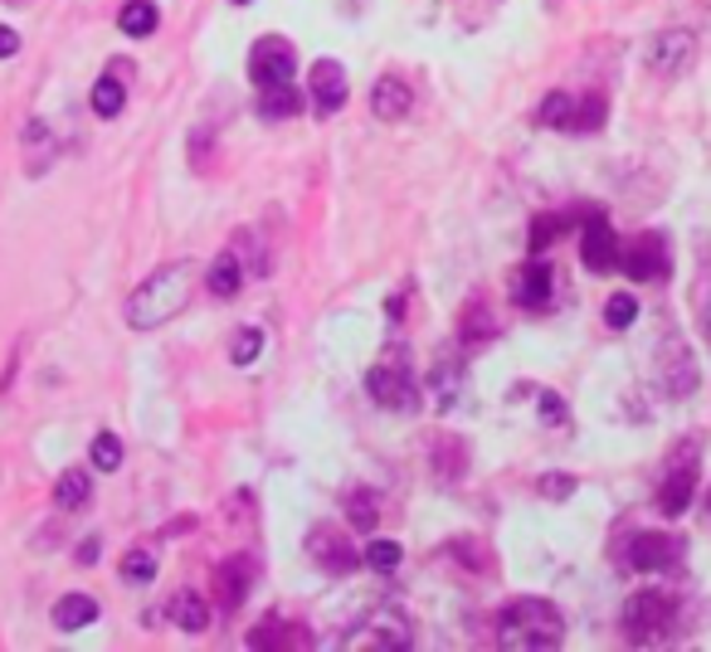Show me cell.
I'll use <instances>...</instances> for the list:
<instances>
[{
	"instance_id": "cell-1",
	"label": "cell",
	"mask_w": 711,
	"mask_h": 652,
	"mask_svg": "<svg viewBox=\"0 0 711 652\" xmlns=\"http://www.w3.org/2000/svg\"><path fill=\"white\" fill-rule=\"evenodd\" d=\"M195 282H205V278H200V268H195L190 258H176V263L156 268V273L127 298V327H132V331L166 327L171 317H181V312L190 307Z\"/></svg>"
},
{
	"instance_id": "cell-2",
	"label": "cell",
	"mask_w": 711,
	"mask_h": 652,
	"mask_svg": "<svg viewBox=\"0 0 711 652\" xmlns=\"http://www.w3.org/2000/svg\"><path fill=\"white\" fill-rule=\"evenodd\" d=\"M497 643L502 648H517V652H546L566 643V619L550 599H507L497 613Z\"/></svg>"
},
{
	"instance_id": "cell-3",
	"label": "cell",
	"mask_w": 711,
	"mask_h": 652,
	"mask_svg": "<svg viewBox=\"0 0 711 652\" xmlns=\"http://www.w3.org/2000/svg\"><path fill=\"white\" fill-rule=\"evenodd\" d=\"M672 619H678V604L663 589H639V594L624 604V638L633 648H653L672 633Z\"/></svg>"
},
{
	"instance_id": "cell-4",
	"label": "cell",
	"mask_w": 711,
	"mask_h": 652,
	"mask_svg": "<svg viewBox=\"0 0 711 652\" xmlns=\"http://www.w3.org/2000/svg\"><path fill=\"white\" fill-rule=\"evenodd\" d=\"M682 536L672 531H633L629 546H624V565L639 575H663V570H678L682 565Z\"/></svg>"
},
{
	"instance_id": "cell-5",
	"label": "cell",
	"mask_w": 711,
	"mask_h": 652,
	"mask_svg": "<svg viewBox=\"0 0 711 652\" xmlns=\"http://www.w3.org/2000/svg\"><path fill=\"white\" fill-rule=\"evenodd\" d=\"M365 390H371V400L380 404V410H395V414H414L420 410V385H414L410 365L404 361H380L365 371Z\"/></svg>"
},
{
	"instance_id": "cell-6",
	"label": "cell",
	"mask_w": 711,
	"mask_h": 652,
	"mask_svg": "<svg viewBox=\"0 0 711 652\" xmlns=\"http://www.w3.org/2000/svg\"><path fill=\"white\" fill-rule=\"evenodd\" d=\"M697 443L688 438L678 448V463L663 473V483H658V511L663 516H682L692 507V491H697Z\"/></svg>"
},
{
	"instance_id": "cell-7",
	"label": "cell",
	"mask_w": 711,
	"mask_h": 652,
	"mask_svg": "<svg viewBox=\"0 0 711 652\" xmlns=\"http://www.w3.org/2000/svg\"><path fill=\"white\" fill-rule=\"evenodd\" d=\"M292 69H298V49H292L284 34H264L259 44L249 49V79L268 89V83H292Z\"/></svg>"
},
{
	"instance_id": "cell-8",
	"label": "cell",
	"mask_w": 711,
	"mask_h": 652,
	"mask_svg": "<svg viewBox=\"0 0 711 652\" xmlns=\"http://www.w3.org/2000/svg\"><path fill=\"white\" fill-rule=\"evenodd\" d=\"M619 268L629 273L633 282H653L668 273V239L663 234H639L619 249Z\"/></svg>"
},
{
	"instance_id": "cell-9",
	"label": "cell",
	"mask_w": 711,
	"mask_h": 652,
	"mask_svg": "<svg viewBox=\"0 0 711 652\" xmlns=\"http://www.w3.org/2000/svg\"><path fill=\"white\" fill-rule=\"evenodd\" d=\"M580 263L590 268V273H615L619 268V239L615 229H609L605 215H590L585 219V234H580Z\"/></svg>"
},
{
	"instance_id": "cell-10",
	"label": "cell",
	"mask_w": 711,
	"mask_h": 652,
	"mask_svg": "<svg viewBox=\"0 0 711 652\" xmlns=\"http://www.w3.org/2000/svg\"><path fill=\"white\" fill-rule=\"evenodd\" d=\"M308 550H312V560L322 565L327 575H351L356 570V540L347 531H337V526H312V536H308Z\"/></svg>"
},
{
	"instance_id": "cell-11",
	"label": "cell",
	"mask_w": 711,
	"mask_h": 652,
	"mask_svg": "<svg viewBox=\"0 0 711 652\" xmlns=\"http://www.w3.org/2000/svg\"><path fill=\"white\" fill-rule=\"evenodd\" d=\"M550 288H556V273H550V263L542 253L526 258V263L517 268V278H512V298H517V307H526V312L550 307Z\"/></svg>"
},
{
	"instance_id": "cell-12",
	"label": "cell",
	"mask_w": 711,
	"mask_h": 652,
	"mask_svg": "<svg viewBox=\"0 0 711 652\" xmlns=\"http://www.w3.org/2000/svg\"><path fill=\"white\" fill-rule=\"evenodd\" d=\"M312 107L317 117H337L347 107V69L337 59H317L312 64Z\"/></svg>"
},
{
	"instance_id": "cell-13",
	"label": "cell",
	"mask_w": 711,
	"mask_h": 652,
	"mask_svg": "<svg viewBox=\"0 0 711 652\" xmlns=\"http://www.w3.org/2000/svg\"><path fill=\"white\" fill-rule=\"evenodd\" d=\"M254 589V560L249 556H229L225 565L215 570V604L225 613H235Z\"/></svg>"
},
{
	"instance_id": "cell-14",
	"label": "cell",
	"mask_w": 711,
	"mask_h": 652,
	"mask_svg": "<svg viewBox=\"0 0 711 652\" xmlns=\"http://www.w3.org/2000/svg\"><path fill=\"white\" fill-rule=\"evenodd\" d=\"M410 638H414V633H410V623H404V613L375 609L371 623L351 633V643H356V648H410Z\"/></svg>"
},
{
	"instance_id": "cell-15",
	"label": "cell",
	"mask_w": 711,
	"mask_h": 652,
	"mask_svg": "<svg viewBox=\"0 0 711 652\" xmlns=\"http://www.w3.org/2000/svg\"><path fill=\"white\" fill-rule=\"evenodd\" d=\"M410 107H414L410 83L395 79V73L375 79V89H371V113H375L380 122H404V117H410Z\"/></svg>"
},
{
	"instance_id": "cell-16",
	"label": "cell",
	"mask_w": 711,
	"mask_h": 652,
	"mask_svg": "<svg viewBox=\"0 0 711 652\" xmlns=\"http://www.w3.org/2000/svg\"><path fill=\"white\" fill-rule=\"evenodd\" d=\"M244 643L249 648H308V629H298V623H288V619H264V623H254L249 633H244Z\"/></svg>"
},
{
	"instance_id": "cell-17",
	"label": "cell",
	"mask_w": 711,
	"mask_h": 652,
	"mask_svg": "<svg viewBox=\"0 0 711 652\" xmlns=\"http://www.w3.org/2000/svg\"><path fill=\"white\" fill-rule=\"evenodd\" d=\"M692 49H697V44H692L688 30H668L663 40L653 44V59H648V64H653L658 73H682V69L692 64Z\"/></svg>"
},
{
	"instance_id": "cell-18",
	"label": "cell",
	"mask_w": 711,
	"mask_h": 652,
	"mask_svg": "<svg viewBox=\"0 0 711 652\" xmlns=\"http://www.w3.org/2000/svg\"><path fill=\"white\" fill-rule=\"evenodd\" d=\"M166 613H171V623H176L181 633H205V629H210V604H205L195 589H181V594L171 599Z\"/></svg>"
},
{
	"instance_id": "cell-19",
	"label": "cell",
	"mask_w": 711,
	"mask_h": 652,
	"mask_svg": "<svg viewBox=\"0 0 711 652\" xmlns=\"http://www.w3.org/2000/svg\"><path fill=\"white\" fill-rule=\"evenodd\" d=\"M205 288H210L215 298H239V288H244V263H239L235 249L219 253L215 263L205 268Z\"/></svg>"
},
{
	"instance_id": "cell-20",
	"label": "cell",
	"mask_w": 711,
	"mask_h": 652,
	"mask_svg": "<svg viewBox=\"0 0 711 652\" xmlns=\"http://www.w3.org/2000/svg\"><path fill=\"white\" fill-rule=\"evenodd\" d=\"M93 619H97V599L93 594H64L54 604V629L59 633H79V629H89Z\"/></svg>"
},
{
	"instance_id": "cell-21",
	"label": "cell",
	"mask_w": 711,
	"mask_h": 652,
	"mask_svg": "<svg viewBox=\"0 0 711 652\" xmlns=\"http://www.w3.org/2000/svg\"><path fill=\"white\" fill-rule=\"evenodd\" d=\"M89 501H93V483H89V473H83V467L59 473V483H54V507L59 511H83Z\"/></svg>"
},
{
	"instance_id": "cell-22",
	"label": "cell",
	"mask_w": 711,
	"mask_h": 652,
	"mask_svg": "<svg viewBox=\"0 0 711 652\" xmlns=\"http://www.w3.org/2000/svg\"><path fill=\"white\" fill-rule=\"evenodd\" d=\"M117 24H122V34H132V40H146V34L162 24V15H156L152 0H127V6H122V15H117Z\"/></svg>"
},
{
	"instance_id": "cell-23",
	"label": "cell",
	"mask_w": 711,
	"mask_h": 652,
	"mask_svg": "<svg viewBox=\"0 0 711 652\" xmlns=\"http://www.w3.org/2000/svg\"><path fill=\"white\" fill-rule=\"evenodd\" d=\"M536 122L556 132H575V97L570 93H546L542 107H536Z\"/></svg>"
},
{
	"instance_id": "cell-24",
	"label": "cell",
	"mask_w": 711,
	"mask_h": 652,
	"mask_svg": "<svg viewBox=\"0 0 711 652\" xmlns=\"http://www.w3.org/2000/svg\"><path fill=\"white\" fill-rule=\"evenodd\" d=\"M89 103H93L97 117H117V113H122V103H127V89H122L117 73H103V79L93 83V97H89Z\"/></svg>"
},
{
	"instance_id": "cell-25",
	"label": "cell",
	"mask_w": 711,
	"mask_h": 652,
	"mask_svg": "<svg viewBox=\"0 0 711 652\" xmlns=\"http://www.w3.org/2000/svg\"><path fill=\"white\" fill-rule=\"evenodd\" d=\"M302 107V97L292 93V83H268L264 97H259V113L264 117H292Z\"/></svg>"
},
{
	"instance_id": "cell-26",
	"label": "cell",
	"mask_w": 711,
	"mask_h": 652,
	"mask_svg": "<svg viewBox=\"0 0 711 652\" xmlns=\"http://www.w3.org/2000/svg\"><path fill=\"white\" fill-rule=\"evenodd\" d=\"M347 516H351L356 531H375V491L356 487L351 497H347Z\"/></svg>"
},
{
	"instance_id": "cell-27",
	"label": "cell",
	"mask_w": 711,
	"mask_h": 652,
	"mask_svg": "<svg viewBox=\"0 0 711 652\" xmlns=\"http://www.w3.org/2000/svg\"><path fill=\"white\" fill-rule=\"evenodd\" d=\"M371 570H380V575H390V570H400V560H404V550H400V540H371L365 546V556H361Z\"/></svg>"
},
{
	"instance_id": "cell-28",
	"label": "cell",
	"mask_w": 711,
	"mask_h": 652,
	"mask_svg": "<svg viewBox=\"0 0 711 652\" xmlns=\"http://www.w3.org/2000/svg\"><path fill=\"white\" fill-rule=\"evenodd\" d=\"M122 580H127V584H152L156 580L152 550H127V556H122Z\"/></svg>"
},
{
	"instance_id": "cell-29",
	"label": "cell",
	"mask_w": 711,
	"mask_h": 652,
	"mask_svg": "<svg viewBox=\"0 0 711 652\" xmlns=\"http://www.w3.org/2000/svg\"><path fill=\"white\" fill-rule=\"evenodd\" d=\"M93 467L97 473H117L122 467V438L117 434H97L93 438Z\"/></svg>"
},
{
	"instance_id": "cell-30",
	"label": "cell",
	"mask_w": 711,
	"mask_h": 652,
	"mask_svg": "<svg viewBox=\"0 0 711 652\" xmlns=\"http://www.w3.org/2000/svg\"><path fill=\"white\" fill-rule=\"evenodd\" d=\"M605 322L615 327V331L633 327V322H639V298H629V292H619V298H609V302H605Z\"/></svg>"
},
{
	"instance_id": "cell-31",
	"label": "cell",
	"mask_w": 711,
	"mask_h": 652,
	"mask_svg": "<svg viewBox=\"0 0 711 652\" xmlns=\"http://www.w3.org/2000/svg\"><path fill=\"white\" fill-rule=\"evenodd\" d=\"M259 351H264V331L249 327V331H239V341L229 346V361H235V365H254V361H259Z\"/></svg>"
},
{
	"instance_id": "cell-32",
	"label": "cell",
	"mask_w": 711,
	"mask_h": 652,
	"mask_svg": "<svg viewBox=\"0 0 711 652\" xmlns=\"http://www.w3.org/2000/svg\"><path fill=\"white\" fill-rule=\"evenodd\" d=\"M605 122V97L590 93V97H575V132H590Z\"/></svg>"
},
{
	"instance_id": "cell-33",
	"label": "cell",
	"mask_w": 711,
	"mask_h": 652,
	"mask_svg": "<svg viewBox=\"0 0 711 652\" xmlns=\"http://www.w3.org/2000/svg\"><path fill=\"white\" fill-rule=\"evenodd\" d=\"M560 229H566V219H560V215H542V219H536V225H532V253H542L546 244H556Z\"/></svg>"
},
{
	"instance_id": "cell-34",
	"label": "cell",
	"mask_w": 711,
	"mask_h": 652,
	"mask_svg": "<svg viewBox=\"0 0 711 652\" xmlns=\"http://www.w3.org/2000/svg\"><path fill=\"white\" fill-rule=\"evenodd\" d=\"M570 491H575V477H570V473H546V477H542V497L566 501Z\"/></svg>"
},
{
	"instance_id": "cell-35",
	"label": "cell",
	"mask_w": 711,
	"mask_h": 652,
	"mask_svg": "<svg viewBox=\"0 0 711 652\" xmlns=\"http://www.w3.org/2000/svg\"><path fill=\"white\" fill-rule=\"evenodd\" d=\"M434 380H439V404H453V390H458V361H444Z\"/></svg>"
},
{
	"instance_id": "cell-36",
	"label": "cell",
	"mask_w": 711,
	"mask_h": 652,
	"mask_svg": "<svg viewBox=\"0 0 711 652\" xmlns=\"http://www.w3.org/2000/svg\"><path fill=\"white\" fill-rule=\"evenodd\" d=\"M542 420L546 424H566V400H560V395H542Z\"/></svg>"
},
{
	"instance_id": "cell-37",
	"label": "cell",
	"mask_w": 711,
	"mask_h": 652,
	"mask_svg": "<svg viewBox=\"0 0 711 652\" xmlns=\"http://www.w3.org/2000/svg\"><path fill=\"white\" fill-rule=\"evenodd\" d=\"M16 49H20V34L10 30V24H0V59H10Z\"/></svg>"
},
{
	"instance_id": "cell-38",
	"label": "cell",
	"mask_w": 711,
	"mask_h": 652,
	"mask_svg": "<svg viewBox=\"0 0 711 652\" xmlns=\"http://www.w3.org/2000/svg\"><path fill=\"white\" fill-rule=\"evenodd\" d=\"M229 6H254V0H229Z\"/></svg>"
},
{
	"instance_id": "cell-39",
	"label": "cell",
	"mask_w": 711,
	"mask_h": 652,
	"mask_svg": "<svg viewBox=\"0 0 711 652\" xmlns=\"http://www.w3.org/2000/svg\"><path fill=\"white\" fill-rule=\"evenodd\" d=\"M707 511H711V491H707Z\"/></svg>"
}]
</instances>
